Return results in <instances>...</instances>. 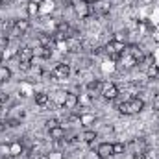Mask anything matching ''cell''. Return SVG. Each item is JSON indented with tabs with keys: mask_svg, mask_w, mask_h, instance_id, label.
<instances>
[{
	"mask_svg": "<svg viewBox=\"0 0 159 159\" xmlns=\"http://www.w3.org/2000/svg\"><path fill=\"white\" fill-rule=\"evenodd\" d=\"M144 109V100L143 98H129L128 102L119 104V111L122 115H137Z\"/></svg>",
	"mask_w": 159,
	"mask_h": 159,
	"instance_id": "obj_1",
	"label": "cell"
},
{
	"mask_svg": "<svg viewBox=\"0 0 159 159\" xmlns=\"http://www.w3.org/2000/svg\"><path fill=\"white\" fill-rule=\"evenodd\" d=\"M91 11L98 17H104L111 11V0H94L91 4Z\"/></svg>",
	"mask_w": 159,
	"mask_h": 159,
	"instance_id": "obj_2",
	"label": "cell"
},
{
	"mask_svg": "<svg viewBox=\"0 0 159 159\" xmlns=\"http://www.w3.org/2000/svg\"><path fill=\"white\" fill-rule=\"evenodd\" d=\"M126 50V44H124V41H117V39H113V41H109L107 43V46H106V52L113 57V59H119L120 57V54Z\"/></svg>",
	"mask_w": 159,
	"mask_h": 159,
	"instance_id": "obj_3",
	"label": "cell"
},
{
	"mask_svg": "<svg viewBox=\"0 0 159 159\" xmlns=\"http://www.w3.org/2000/svg\"><path fill=\"white\" fill-rule=\"evenodd\" d=\"M50 76H52L54 80H57V81H61V80H67L69 76H70V67H69L67 63H57V65L52 69Z\"/></svg>",
	"mask_w": 159,
	"mask_h": 159,
	"instance_id": "obj_4",
	"label": "cell"
},
{
	"mask_svg": "<svg viewBox=\"0 0 159 159\" xmlns=\"http://www.w3.org/2000/svg\"><path fill=\"white\" fill-rule=\"evenodd\" d=\"M74 11H76V15H78L80 19H87L93 11H91V4L89 2H85V0H81L78 4H74Z\"/></svg>",
	"mask_w": 159,
	"mask_h": 159,
	"instance_id": "obj_5",
	"label": "cell"
},
{
	"mask_svg": "<svg viewBox=\"0 0 159 159\" xmlns=\"http://www.w3.org/2000/svg\"><path fill=\"white\" fill-rule=\"evenodd\" d=\"M117 94H119V87H117L115 83H106V85H102V96H104L106 100H113V98H117Z\"/></svg>",
	"mask_w": 159,
	"mask_h": 159,
	"instance_id": "obj_6",
	"label": "cell"
},
{
	"mask_svg": "<svg viewBox=\"0 0 159 159\" xmlns=\"http://www.w3.org/2000/svg\"><path fill=\"white\" fill-rule=\"evenodd\" d=\"M96 156H98L100 159H109L111 156H115V154H113V144L102 143V144L96 148Z\"/></svg>",
	"mask_w": 159,
	"mask_h": 159,
	"instance_id": "obj_7",
	"label": "cell"
},
{
	"mask_svg": "<svg viewBox=\"0 0 159 159\" xmlns=\"http://www.w3.org/2000/svg\"><path fill=\"white\" fill-rule=\"evenodd\" d=\"M119 61H120V65H122L124 69H133L135 65H139V63H137V59H135L133 56H129V54H128L126 50H124V52L120 54Z\"/></svg>",
	"mask_w": 159,
	"mask_h": 159,
	"instance_id": "obj_8",
	"label": "cell"
},
{
	"mask_svg": "<svg viewBox=\"0 0 159 159\" xmlns=\"http://www.w3.org/2000/svg\"><path fill=\"white\" fill-rule=\"evenodd\" d=\"M13 30H15V34H26L28 30H30V20H26V19H17V20H13Z\"/></svg>",
	"mask_w": 159,
	"mask_h": 159,
	"instance_id": "obj_9",
	"label": "cell"
},
{
	"mask_svg": "<svg viewBox=\"0 0 159 159\" xmlns=\"http://www.w3.org/2000/svg\"><path fill=\"white\" fill-rule=\"evenodd\" d=\"M78 104H80V96L78 94H74V93H67L65 102H63V107H65V109H74Z\"/></svg>",
	"mask_w": 159,
	"mask_h": 159,
	"instance_id": "obj_10",
	"label": "cell"
},
{
	"mask_svg": "<svg viewBox=\"0 0 159 159\" xmlns=\"http://www.w3.org/2000/svg\"><path fill=\"white\" fill-rule=\"evenodd\" d=\"M126 52H128L129 56H133V57L137 59V63H143V61H144V54H143V50H141L139 46H135V44L126 46Z\"/></svg>",
	"mask_w": 159,
	"mask_h": 159,
	"instance_id": "obj_11",
	"label": "cell"
},
{
	"mask_svg": "<svg viewBox=\"0 0 159 159\" xmlns=\"http://www.w3.org/2000/svg\"><path fill=\"white\" fill-rule=\"evenodd\" d=\"M20 154H24V144L20 141H15L9 144V156L11 157H19Z\"/></svg>",
	"mask_w": 159,
	"mask_h": 159,
	"instance_id": "obj_12",
	"label": "cell"
},
{
	"mask_svg": "<svg viewBox=\"0 0 159 159\" xmlns=\"http://www.w3.org/2000/svg\"><path fill=\"white\" fill-rule=\"evenodd\" d=\"M34 57H35V56H34V48L24 46V48L19 50V59H20V63H22V61H32Z\"/></svg>",
	"mask_w": 159,
	"mask_h": 159,
	"instance_id": "obj_13",
	"label": "cell"
},
{
	"mask_svg": "<svg viewBox=\"0 0 159 159\" xmlns=\"http://www.w3.org/2000/svg\"><path fill=\"white\" fill-rule=\"evenodd\" d=\"M48 133H50V139H54V141H63L65 139V128L63 126H56V128L48 129Z\"/></svg>",
	"mask_w": 159,
	"mask_h": 159,
	"instance_id": "obj_14",
	"label": "cell"
},
{
	"mask_svg": "<svg viewBox=\"0 0 159 159\" xmlns=\"http://www.w3.org/2000/svg\"><path fill=\"white\" fill-rule=\"evenodd\" d=\"M34 56L35 57H43V59H48L52 56V48H46V46H37L34 50Z\"/></svg>",
	"mask_w": 159,
	"mask_h": 159,
	"instance_id": "obj_15",
	"label": "cell"
},
{
	"mask_svg": "<svg viewBox=\"0 0 159 159\" xmlns=\"http://www.w3.org/2000/svg\"><path fill=\"white\" fill-rule=\"evenodd\" d=\"M70 30H72V28H70V24H69V22H63V20H61V22H57V32H59V34H63L67 39H69V35H70Z\"/></svg>",
	"mask_w": 159,
	"mask_h": 159,
	"instance_id": "obj_16",
	"label": "cell"
},
{
	"mask_svg": "<svg viewBox=\"0 0 159 159\" xmlns=\"http://www.w3.org/2000/svg\"><path fill=\"white\" fill-rule=\"evenodd\" d=\"M96 137H98V135H96V131H93V129H87V131H83V133H81V141H83V143H87V144H91Z\"/></svg>",
	"mask_w": 159,
	"mask_h": 159,
	"instance_id": "obj_17",
	"label": "cell"
},
{
	"mask_svg": "<svg viewBox=\"0 0 159 159\" xmlns=\"http://www.w3.org/2000/svg\"><path fill=\"white\" fill-rule=\"evenodd\" d=\"M98 89H102L100 80H93V81H89V83H87V91H89V94H91V96H93Z\"/></svg>",
	"mask_w": 159,
	"mask_h": 159,
	"instance_id": "obj_18",
	"label": "cell"
},
{
	"mask_svg": "<svg viewBox=\"0 0 159 159\" xmlns=\"http://www.w3.org/2000/svg\"><path fill=\"white\" fill-rule=\"evenodd\" d=\"M26 11H28V15H30V17L37 15V13H39V2H28Z\"/></svg>",
	"mask_w": 159,
	"mask_h": 159,
	"instance_id": "obj_19",
	"label": "cell"
},
{
	"mask_svg": "<svg viewBox=\"0 0 159 159\" xmlns=\"http://www.w3.org/2000/svg\"><path fill=\"white\" fill-rule=\"evenodd\" d=\"M48 100H50V98H48L46 93H35V104H37V106H46Z\"/></svg>",
	"mask_w": 159,
	"mask_h": 159,
	"instance_id": "obj_20",
	"label": "cell"
},
{
	"mask_svg": "<svg viewBox=\"0 0 159 159\" xmlns=\"http://www.w3.org/2000/svg\"><path fill=\"white\" fill-rule=\"evenodd\" d=\"M9 78H11V70L7 67H0V83H6Z\"/></svg>",
	"mask_w": 159,
	"mask_h": 159,
	"instance_id": "obj_21",
	"label": "cell"
},
{
	"mask_svg": "<svg viewBox=\"0 0 159 159\" xmlns=\"http://www.w3.org/2000/svg\"><path fill=\"white\" fill-rule=\"evenodd\" d=\"M126 152V144H122V143H115L113 144V154L117 156V154H124Z\"/></svg>",
	"mask_w": 159,
	"mask_h": 159,
	"instance_id": "obj_22",
	"label": "cell"
},
{
	"mask_svg": "<svg viewBox=\"0 0 159 159\" xmlns=\"http://www.w3.org/2000/svg\"><path fill=\"white\" fill-rule=\"evenodd\" d=\"M148 78H156V76H159V67H156V65H152L150 69H148Z\"/></svg>",
	"mask_w": 159,
	"mask_h": 159,
	"instance_id": "obj_23",
	"label": "cell"
},
{
	"mask_svg": "<svg viewBox=\"0 0 159 159\" xmlns=\"http://www.w3.org/2000/svg\"><path fill=\"white\" fill-rule=\"evenodd\" d=\"M6 156H9V146L7 144H0V159H6Z\"/></svg>",
	"mask_w": 159,
	"mask_h": 159,
	"instance_id": "obj_24",
	"label": "cell"
},
{
	"mask_svg": "<svg viewBox=\"0 0 159 159\" xmlns=\"http://www.w3.org/2000/svg\"><path fill=\"white\" fill-rule=\"evenodd\" d=\"M44 124H46V129H52V128H56V126H61L59 120H56V119H48Z\"/></svg>",
	"mask_w": 159,
	"mask_h": 159,
	"instance_id": "obj_25",
	"label": "cell"
},
{
	"mask_svg": "<svg viewBox=\"0 0 159 159\" xmlns=\"http://www.w3.org/2000/svg\"><path fill=\"white\" fill-rule=\"evenodd\" d=\"M19 124H20L19 119H9L7 120V126H9V128H15V126H19Z\"/></svg>",
	"mask_w": 159,
	"mask_h": 159,
	"instance_id": "obj_26",
	"label": "cell"
},
{
	"mask_svg": "<svg viewBox=\"0 0 159 159\" xmlns=\"http://www.w3.org/2000/svg\"><path fill=\"white\" fill-rule=\"evenodd\" d=\"M93 120H94V117H91V115H83V117H80V122H85V124H87V122H93Z\"/></svg>",
	"mask_w": 159,
	"mask_h": 159,
	"instance_id": "obj_27",
	"label": "cell"
},
{
	"mask_svg": "<svg viewBox=\"0 0 159 159\" xmlns=\"http://www.w3.org/2000/svg\"><path fill=\"white\" fill-rule=\"evenodd\" d=\"M30 67H32V61H22L20 63V69L22 70H30Z\"/></svg>",
	"mask_w": 159,
	"mask_h": 159,
	"instance_id": "obj_28",
	"label": "cell"
},
{
	"mask_svg": "<svg viewBox=\"0 0 159 159\" xmlns=\"http://www.w3.org/2000/svg\"><path fill=\"white\" fill-rule=\"evenodd\" d=\"M7 94H4V93H0V104H4V102H7Z\"/></svg>",
	"mask_w": 159,
	"mask_h": 159,
	"instance_id": "obj_29",
	"label": "cell"
},
{
	"mask_svg": "<svg viewBox=\"0 0 159 159\" xmlns=\"http://www.w3.org/2000/svg\"><path fill=\"white\" fill-rule=\"evenodd\" d=\"M154 109H156V111H159V98L154 102Z\"/></svg>",
	"mask_w": 159,
	"mask_h": 159,
	"instance_id": "obj_30",
	"label": "cell"
},
{
	"mask_svg": "<svg viewBox=\"0 0 159 159\" xmlns=\"http://www.w3.org/2000/svg\"><path fill=\"white\" fill-rule=\"evenodd\" d=\"M63 4H65V7L67 6H72V0H63Z\"/></svg>",
	"mask_w": 159,
	"mask_h": 159,
	"instance_id": "obj_31",
	"label": "cell"
},
{
	"mask_svg": "<svg viewBox=\"0 0 159 159\" xmlns=\"http://www.w3.org/2000/svg\"><path fill=\"white\" fill-rule=\"evenodd\" d=\"M39 159H50V157H46V156H43V154H41V157Z\"/></svg>",
	"mask_w": 159,
	"mask_h": 159,
	"instance_id": "obj_32",
	"label": "cell"
},
{
	"mask_svg": "<svg viewBox=\"0 0 159 159\" xmlns=\"http://www.w3.org/2000/svg\"><path fill=\"white\" fill-rule=\"evenodd\" d=\"M2 59H4V54H2V52H0V61H2Z\"/></svg>",
	"mask_w": 159,
	"mask_h": 159,
	"instance_id": "obj_33",
	"label": "cell"
},
{
	"mask_svg": "<svg viewBox=\"0 0 159 159\" xmlns=\"http://www.w3.org/2000/svg\"><path fill=\"white\" fill-rule=\"evenodd\" d=\"M2 2H4V0H0V4H2Z\"/></svg>",
	"mask_w": 159,
	"mask_h": 159,
	"instance_id": "obj_34",
	"label": "cell"
},
{
	"mask_svg": "<svg viewBox=\"0 0 159 159\" xmlns=\"http://www.w3.org/2000/svg\"><path fill=\"white\" fill-rule=\"evenodd\" d=\"M13 159H19V157H13Z\"/></svg>",
	"mask_w": 159,
	"mask_h": 159,
	"instance_id": "obj_35",
	"label": "cell"
},
{
	"mask_svg": "<svg viewBox=\"0 0 159 159\" xmlns=\"http://www.w3.org/2000/svg\"><path fill=\"white\" fill-rule=\"evenodd\" d=\"M43 2H44V0H43Z\"/></svg>",
	"mask_w": 159,
	"mask_h": 159,
	"instance_id": "obj_36",
	"label": "cell"
}]
</instances>
